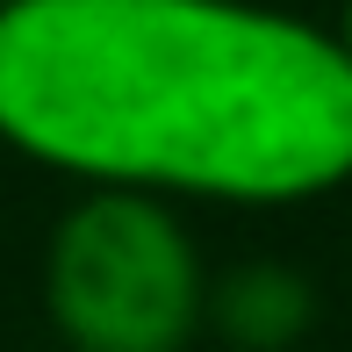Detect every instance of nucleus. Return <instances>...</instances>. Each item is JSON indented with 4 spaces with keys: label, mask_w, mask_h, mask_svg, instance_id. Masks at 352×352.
Segmentation results:
<instances>
[{
    "label": "nucleus",
    "mask_w": 352,
    "mask_h": 352,
    "mask_svg": "<svg viewBox=\"0 0 352 352\" xmlns=\"http://www.w3.org/2000/svg\"><path fill=\"white\" fill-rule=\"evenodd\" d=\"M195 237L173 201L87 187L51 230L43 252V309L72 352H187L201 331Z\"/></svg>",
    "instance_id": "nucleus-2"
},
{
    "label": "nucleus",
    "mask_w": 352,
    "mask_h": 352,
    "mask_svg": "<svg viewBox=\"0 0 352 352\" xmlns=\"http://www.w3.org/2000/svg\"><path fill=\"white\" fill-rule=\"evenodd\" d=\"M0 8H14V0H0Z\"/></svg>",
    "instance_id": "nucleus-5"
},
{
    "label": "nucleus",
    "mask_w": 352,
    "mask_h": 352,
    "mask_svg": "<svg viewBox=\"0 0 352 352\" xmlns=\"http://www.w3.org/2000/svg\"><path fill=\"white\" fill-rule=\"evenodd\" d=\"M338 43H345V58H352V0H345V22H338Z\"/></svg>",
    "instance_id": "nucleus-4"
},
{
    "label": "nucleus",
    "mask_w": 352,
    "mask_h": 352,
    "mask_svg": "<svg viewBox=\"0 0 352 352\" xmlns=\"http://www.w3.org/2000/svg\"><path fill=\"white\" fill-rule=\"evenodd\" d=\"M0 144L116 195L280 209L352 180V58L259 0H14Z\"/></svg>",
    "instance_id": "nucleus-1"
},
{
    "label": "nucleus",
    "mask_w": 352,
    "mask_h": 352,
    "mask_svg": "<svg viewBox=\"0 0 352 352\" xmlns=\"http://www.w3.org/2000/svg\"><path fill=\"white\" fill-rule=\"evenodd\" d=\"M201 331L230 352H295L316 331V280L287 259H237L201 295Z\"/></svg>",
    "instance_id": "nucleus-3"
}]
</instances>
